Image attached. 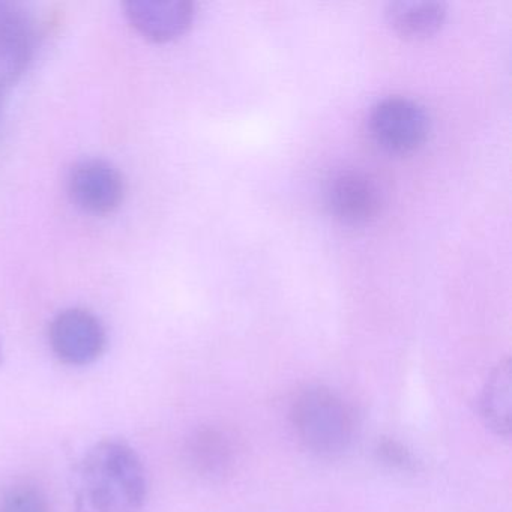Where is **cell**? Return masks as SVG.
Masks as SVG:
<instances>
[{"mask_svg":"<svg viewBox=\"0 0 512 512\" xmlns=\"http://www.w3.org/2000/svg\"><path fill=\"white\" fill-rule=\"evenodd\" d=\"M146 496L145 466L125 440L95 443L77 467L74 512H140Z\"/></svg>","mask_w":512,"mask_h":512,"instance_id":"6da1fadb","label":"cell"},{"mask_svg":"<svg viewBox=\"0 0 512 512\" xmlns=\"http://www.w3.org/2000/svg\"><path fill=\"white\" fill-rule=\"evenodd\" d=\"M292 424L302 445L320 457L343 454L355 433L349 406L340 395L323 386L305 389L296 397Z\"/></svg>","mask_w":512,"mask_h":512,"instance_id":"7a4b0ae2","label":"cell"},{"mask_svg":"<svg viewBox=\"0 0 512 512\" xmlns=\"http://www.w3.org/2000/svg\"><path fill=\"white\" fill-rule=\"evenodd\" d=\"M427 112L412 98H383L371 107L368 130L374 142L392 154H409L421 148L428 136Z\"/></svg>","mask_w":512,"mask_h":512,"instance_id":"3957f363","label":"cell"},{"mask_svg":"<svg viewBox=\"0 0 512 512\" xmlns=\"http://www.w3.org/2000/svg\"><path fill=\"white\" fill-rule=\"evenodd\" d=\"M49 340L59 361L74 367H85L94 364L103 355L107 335L103 323L91 311L70 308L53 319Z\"/></svg>","mask_w":512,"mask_h":512,"instance_id":"277c9868","label":"cell"},{"mask_svg":"<svg viewBox=\"0 0 512 512\" xmlns=\"http://www.w3.org/2000/svg\"><path fill=\"white\" fill-rule=\"evenodd\" d=\"M326 205L347 226H362L376 220L382 211L383 194L373 176L361 170H343L326 187Z\"/></svg>","mask_w":512,"mask_h":512,"instance_id":"5b68a950","label":"cell"},{"mask_svg":"<svg viewBox=\"0 0 512 512\" xmlns=\"http://www.w3.org/2000/svg\"><path fill=\"white\" fill-rule=\"evenodd\" d=\"M68 191L74 202L91 214H110L119 208L125 194L121 173L101 160L82 161L70 173Z\"/></svg>","mask_w":512,"mask_h":512,"instance_id":"8992f818","label":"cell"},{"mask_svg":"<svg viewBox=\"0 0 512 512\" xmlns=\"http://www.w3.org/2000/svg\"><path fill=\"white\" fill-rule=\"evenodd\" d=\"M125 11L136 31L155 43L181 37L194 19L190 0H131L125 4Z\"/></svg>","mask_w":512,"mask_h":512,"instance_id":"52a82bcc","label":"cell"},{"mask_svg":"<svg viewBox=\"0 0 512 512\" xmlns=\"http://www.w3.org/2000/svg\"><path fill=\"white\" fill-rule=\"evenodd\" d=\"M389 23L401 37L421 40L439 31L445 22L446 5L440 2H392L386 10Z\"/></svg>","mask_w":512,"mask_h":512,"instance_id":"ba28073f","label":"cell"},{"mask_svg":"<svg viewBox=\"0 0 512 512\" xmlns=\"http://www.w3.org/2000/svg\"><path fill=\"white\" fill-rule=\"evenodd\" d=\"M481 416L485 424L499 434L511 433V364L500 362L487 380L481 397Z\"/></svg>","mask_w":512,"mask_h":512,"instance_id":"9c48e42d","label":"cell"},{"mask_svg":"<svg viewBox=\"0 0 512 512\" xmlns=\"http://www.w3.org/2000/svg\"><path fill=\"white\" fill-rule=\"evenodd\" d=\"M31 44L28 17L16 5L0 4V62L10 71L20 70L28 61Z\"/></svg>","mask_w":512,"mask_h":512,"instance_id":"30bf717a","label":"cell"},{"mask_svg":"<svg viewBox=\"0 0 512 512\" xmlns=\"http://www.w3.org/2000/svg\"><path fill=\"white\" fill-rule=\"evenodd\" d=\"M188 461L202 475H220L229 466L230 445L215 430H199L188 442Z\"/></svg>","mask_w":512,"mask_h":512,"instance_id":"8fae6325","label":"cell"},{"mask_svg":"<svg viewBox=\"0 0 512 512\" xmlns=\"http://www.w3.org/2000/svg\"><path fill=\"white\" fill-rule=\"evenodd\" d=\"M0 512H50V505L35 485L14 484L0 496Z\"/></svg>","mask_w":512,"mask_h":512,"instance_id":"7c38bea8","label":"cell"},{"mask_svg":"<svg viewBox=\"0 0 512 512\" xmlns=\"http://www.w3.org/2000/svg\"><path fill=\"white\" fill-rule=\"evenodd\" d=\"M380 452L386 460L392 461L394 464L404 466V464L410 463V455L398 443L385 442L380 446Z\"/></svg>","mask_w":512,"mask_h":512,"instance_id":"4fadbf2b","label":"cell"},{"mask_svg":"<svg viewBox=\"0 0 512 512\" xmlns=\"http://www.w3.org/2000/svg\"><path fill=\"white\" fill-rule=\"evenodd\" d=\"M4 362V350H2V343H0V365Z\"/></svg>","mask_w":512,"mask_h":512,"instance_id":"5bb4252c","label":"cell"}]
</instances>
